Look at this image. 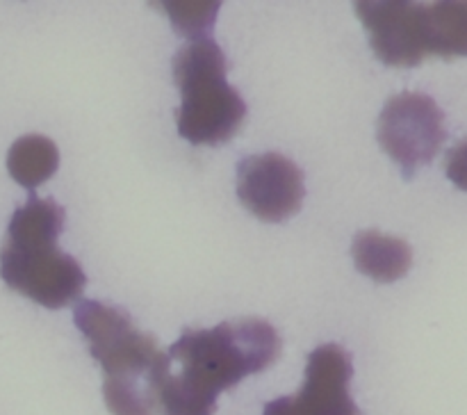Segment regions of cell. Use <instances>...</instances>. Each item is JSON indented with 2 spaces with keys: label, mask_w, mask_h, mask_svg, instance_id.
Segmentation results:
<instances>
[{
  "label": "cell",
  "mask_w": 467,
  "mask_h": 415,
  "mask_svg": "<svg viewBox=\"0 0 467 415\" xmlns=\"http://www.w3.org/2000/svg\"><path fill=\"white\" fill-rule=\"evenodd\" d=\"M351 374L354 365L345 347H317L308 356L299 392L269 401L263 415H360L349 392Z\"/></svg>",
  "instance_id": "7"
},
{
  "label": "cell",
  "mask_w": 467,
  "mask_h": 415,
  "mask_svg": "<svg viewBox=\"0 0 467 415\" xmlns=\"http://www.w3.org/2000/svg\"><path fill=\"white\" fill-rule=\"evenodd\" d=\"M59 167V150L50 137L26 135L12 144L7 153V169L14 181L26 190H36Z\"/></svg>",
  "instance_id": "10"
},
{
  "label": "cell",
  "mask_w": 467,
  "mask_h": 415,
  "mask_svg": "<svg viewBox=\"0 0 467 415\" xmlns=\"http://www.w3.org/2000/svg\"><path fill=\"white\" fill-rule=\"evenodd\" d=\"M226 55L210 36L192 39L173 57L181 87L178 132L192 144H222L242 128L246 103L226 80Z\"/></svg>",
  "instance_id": "4"
},
{
  "label": "cell",
  "mask_w": 467,
  "mask_h": 415,
  "mask_svg": "<svg viewBox=\"0 0 467 415\" xmlns=\"http://www.w3.org/2000/svg\"><path fill=\"white\" fill-rule=\"evenodd\" d=\"M73 319L105 372L103 395L112 415H160V390L169 356L153 336L135 328L130 315L94 299L78 301Z\"/></svg>",
  "instance_id": "2"
},
{
  "label": "cell",
  "mask_w": 467,
  "mask_h": 415,
  "mask_svg": "<svg viewBox=\"0 0 467 415\" xmlns=\"http://www.w3.org/2000/svg\"><path fill=\"white\" fill-rule=\"evenodd\" d=\"M445 140V112L431 96L401 91L381 109L379 144L404 173H415V169L431 162L441 153Z\"/></svg>",
  "instance_id": "5"
},
{
  "label": "cell",
  "mask_w": 467,
  "mask_h": 415,
  "mask_svg": "<svg viewBox=\"0 0 467 415\" xmlns=\"http://www.w3.org/2000/svg\"><path fill=\"white\" fill-rule=\"evenodd\" d=\"M64 208L53 199H30L12 214L0 246V276L12 290L46 308L73 304L87 285L76 258L57 246Z\"/></svg>",
  "instance_id": "3"
},
{
  "label": "cell",
  "mask_w": 467,
  "mask_h": 415,
  "mask_svg": "<svg viewBox=\"0 0 467 415\" xmlns=\"http://www.w3.org/2000/svg\"><path fill=\"white\" fill-rule=\"evenodd\" d=\"M433 39L438 57H459L467 50V3H433Z\"/></svg>",
  "instance_id": "11"
},
{
  "label": "cell",
  "mask_w": 467,
  "mask_h": 415,
  "mask_svg": "<svg viewBox=\"0 0 467 415\" xmlns=\"http://www.w3.org/2000/svg\"><path fill=\"white\" fill-rule=\"evenodd\" d=\"M281 337L258 317L185 328L169 347V374L160 390V415H213L219 392L276 363Z\"/></svg>",
  "instance_id": "1"
},
{
  "label": "cell",
  "mask_w": 467,
  "mask_h": 415,
  "mask_svg": "<svg viewBox=\"0 0 467 415\" xmlns=\"http://www.w3.org/2000/svg\"><path fill=\"white\" fill-rule=\"evenodd\" d=\"M304 171L281 153L249 155L237 164V196L263 222H285L304 203Z\"/></svg>",
  "instance_id": "8"
},
{
  "label": "cell",
  "mask_w": 467,
  "mask_h": 415,
  "mask_svg": "<svg viewBox=\"0 0 467 415\" xmlns=\"http://www.w3.org/2000/svg\"><path fill=\"white\" fill-rule=\"evenodd\" d=\"M160 7H164V12L171 16L173 26L178 32L192 36V39H201L208 27H213L214 18L222 5L219 3H194V0H178V3H160Z\"/></svg>",
  "instance_id": "12"
},
{
  "label": "cell",
  "mask_w": 467,
  "mask_h": 415,
  "mask_svg": "<svg viewBox=\"0 0 467 415\" xmlns=\"http://www.w3.org/2000/svg\"><path fill=\"white\" fill-rule=\"evenodd\" d=\"M356 267L379 283H392L406 276L413 265V251L401 237L379 231H363L354 237Z\"/></svg>",
  "instance_id": "9"
},
{
  "label": "cell",
  "mask_w": 467,
  "mask_h": 415,
  "mask_svg": "<svg viewBox=\"0 0 467 415\" xmlns=\"http://www.w3.org/2000/svg\"><path fill=\"white\" fill-rule=\"evenodd\" d=\"M372 39V50L390 67H415L436 55L431 5L404 0H360L354 5Z\"/></svg>",
  "instance_id": "6"
}]
</instances>
